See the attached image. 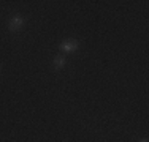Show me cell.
Segmentation results:
<instances>
[{
  "mask_svg": "<svg viewBox=\"0 0 149 142\" xmlns=\"http://www.w3.org/2000/svg\"><path fill=\"white\" fill-rule=\"evenodd\" d=\"M24 22H26V19H24L21 14H15V16L10 19V22H8V28L11 32H19L21 28H22Z\"/></svg>",
  "mask_w": 149,
  "mask_h": 142,
  "instance_id": "obj_1",
  "label": "cell"
},
{
  "mask_svg": "<svg viewBox=\"0 0 149 142\" xmlns=\"http://www.w3.org/2000/svg\"><path fill=\"white\" fill-rule=\"evenodd\" d=\"M78 48H79V43L76 40H65L63 43H60V49H62L63 52H73V51H76Z\"/></svg>",
  "mask_w": 149,
  "mask_h": 142,
  "instance_id": "obj_2",
  "label": "cell"
},
{
  "mask_svg": "<svg viewBox=\"0 0 149 142\" xmlns=\"http://www.w3.org/2000/svg\"><path fill=\"white\" fill-rule=\"evenodd\" d=\"M65 63H67L65 57H63V55H57L54 59V68L56 70H62L63 66H65Z\"/></svg>",
  "mask_w": 149,
  "mask_h": 142,
  "instance_id": "obj_3",
  "label": "cell"
},
{
  "mask_svg": "<svg viewBox=\"0 0 149 142\" xmlns=\"http://www.w3.org/2000/svg\"><path fill=\"white\" fill-rule=\"evenodd\" d=\"M0 71H2V68H0Z\"/></svg>",
  "mask_w": 149,
  "mask_h": 142,
  "instance_id": "obj_5",
  "label": "cell"
},
{
  "mask_svg": "<svg viewBox=\"0 0 149 142\" xmlns=\"http://www.w3.org/2000/svg\"><path fill=\"white\" fill-rule=\"evenodd\" d=\"M141 142H148V139H143V141H141Z\"/></svg>",
  "mask_w": 149,
  "mask_h": 142,
  "instance_id": "obj_4",
  "label": "cell"
}]
</instances>
